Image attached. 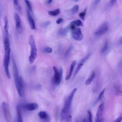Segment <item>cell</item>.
Here are the masks:
<instances>
[{
	"instance_id": "7a4b0ae2",
	"label": "cell",
	"mask_w": 122,
	"mask_h": 122,
	"mask_svg": "<svg viewBox=\"0 0 122 122\" xmlns=\"http://www.w3.org/2000/svg\"><path fill=\"white\" fill-rule=\"evenodd\" d=\"M13 76L15 85L19 95L22 97L24 94V86L22 77L20 76L17 66L14 59H12Z\"/></svg>"
},
{
	"instance_id": "cb8c5ba5",
	"label": "cell",
	"mask_w": 122,
	"mask_h": 122,
	"mask_svg": "<svg viewBox=\"0 0 122 122\" xmlns=\"http://www.w3.org/2000/svg\"><path fill=\"white\" fill-rule=\"evenodd\" d=\"M71 24H73L76 27H79V26H82V23L81 21L80 20H75L73 21H72L71 23Z\"/></svg>"
},
{
	"instance_id": "1f68e13d",
	"label": "cell",
	"mask_w": 122,
	"mask_h": 122,
	"mask_svg": "<svg viewBox=\"0 0 122 122\" xmlns=\"http://www.w3.org/2000/svg\"><path fill=\"white\" fill-rule=\"evenodd\" d=\"M122 120V117L121 116H120L118 118H117L115 120H114L112 122H121Z\"/></svg>"
},
{
	"instance_id": "f35d334b",
	"label": "cell",
	"mask_w": 122,
	"mask_h": 122,
	"mask_svg": "<svg viewBox=\"0 0 122 122\" xmlns=\"http://www.w3.org/2000/svg\"></svg>"
},
{
	"instance_id": "603a6c76",
	"label": "cell",
	"mask_w": 122,
	"mask_h": 122,
	"mask_svg": "<svg viewBox=\"0 0 122 122\" xmlns=\"http://www.w3.org/2000/svg\"><path fill=\"white\" fill-rule=\"evenodd\" d=\"M24 1H25V3L26 5V6H27V10H28L31 13L33 14L32 6H31V3H30V1L29 0H24Z\"/></svg>"
},
{
	"instance_id": "8fae6325",
	"label": "cell",
	"mask_w": 122,
	"mask_h": 122,
	"mask_svg": "<svg viewBox=\"0 0 122 122\" xmlns=\"http://www.w3.org/2000/svg\"><path fill=\"white\" fill-rule=\"evenodd\" d=\"M14 21L15 23L16 30L20 34L22 33V31L21 22L20 18L19 15L17 13H14Z\"/></svg>"
},
{
	"instance_id": "ac0fdd59",
	"label": "cell",
	"mask_w": 122,
	"mask_h": 122,
	"mask_svg": "<svg viewBox=\"0 0 122 122\" xmlns=\"http://www.w3.org/2000/svg\"><path fill=\"white\" fill-rule=\"evenodd\" d=\"M95 75V73L94 71H92L90 75V76H89V77L88 78V79L86 80L85 82V84L86 85H90L91 82L92 81L93 79L94 78Z\"/></svg>"
},
{
	"instance_id": "74e56055",
	"label": "cell",
	"mask_w": 122,
	"mask_h": 122,
	"mask_svg": "<svg viewBox=\"0 0 122 122\" xmlns=\"http://www.w3.org/2000/svg\"><path fill=\"white\" fill-rule=\"evenodd\" d=\"M78 0H74L75 1H78Z\"/></svg>"
},
{
	"instance_id": "4fadbf2b",
	"label": "cell",
	"mask_w": 122,
	"mask_h": 122,
	"mask_svg": "<svg viewBox=\"0 0 122 122\" xmlns=\"http://www.w3.org/2000/svg\"><path fill=\"white\" fill-rule=\"evenodd\" d=\"M39 107L38 104L36 102H31L25 104L23 105V108L29 111H33L36 110Z\"/></svg>"
},
{
	"instance_id": "52a82bcc",
	"label": "cell",
	"mask_w": 122,
	"mask_h": 122,
	"mask_svg": "<svg viewBox=\"0 0 122 122\" xmlns=\"http://www.w3.org/2000/svg\"><path fill=\"white\" fill-rule=\"evenodd\" d=\"M2 109L3 112L4 116L5 117V119L6 120L7 122H10V107L9 104L3 102L2 103Z\"/></svg>"
},
{
	"instance_id": "30bf717a",
	"label": "cell",
	"mask_w": 122,
	"mask_h": 122,
	"mask_svg": "<svg viewBox=\"0 0 122 122\" xmlns=\"http://www.w3.org/2000/svg\"><path fill=\"white\" fill-rule=\"evenodd\" d=\"M71 36L76 41H81L83 38V34L81 28L76 27L74 29L71 30Z\"/></svg>"
},
{
	"instance_id": "f546056e",
	"label": "cell",
	"mask_w": 122,
	"mask_h": 122,
	"mask_svg": "<svg viewBox=\"0 0 122 122\" xmlns=\"http://www.w3.org/2000/svg\"><path fill=\"white\" fill-rule=\"evenodd\" d=\"M50 24H51V21H47L42 22L41 24V27H43V28H46L48 26H49Z\"/></svg>"
},
{
	"instance_id": "d590c367",
	"label": "cell",
	"mask_w": 122,
	"mask_h": 122,
	"mask_svg": "<svg viewBox=\"0 0 122 122\" xmlns=\"http://www.w3.org/2000/svg\"><path fill=\"white\" fill-rule=\"evenodd\" d=\"M52 0H47V3L48 4H50L52 3Z\"/></svg>"
},
{
	"instance_id": "484cf974",
	"label": "cell",
	"mask_w": 122,
	"mask_h": 122,
	"mask_svg": "<svg viewBox=\"0 0 122 122\" xmlns=\"http://www.w3.org/2000/svg\"><path fill=\"white\" fill-rule=\"evenodd\" d=\"M105 89H103L100 93L99 94V95L98 96V97L96 100V103H97V102H98L99 101H100L101 100H102V99L103 98V96H104V92H105Z\"/></svg>"
},
{
	"instance_id": "836d02e7",
	"label": "cell",
	"mask_w": 122,
	"mask_h": 122,
	"mask_svg": "<svg viewBox=\"0 0 122 122\" xmlns=\"http://www.w3.org/2000/svg\"><path fill=\"white\" fill-rule=\"evenodd\" d=\"M72 117L71 115H68L66 119V122H71Z\"/></svg>"
},
{
	"instance_id": "5bb4252c",
	"label": "cell",
	"mask_w": 122,
	"mask_h": 122,
	"mask_svg": "<svg viewBox=\"0 0 122 122\" xmlns=\"http://www.w3.org/2000/svg\"><path fill=\"white\" fill-rule=\"evenodd\" d=\"M76 64V61H73L71 64L70 65V70L69 71L68 73L67 74V75L66 76V78L65 80H68L71 76L72 73V71H73V69L74 68V67L75 66Z\"/></svg>"
},
{
	"instance_id": "ba28073f",
	"label": "cell",
	"mask_w": 122,
	"mask_h": 122,
	"mask_svg": "<svg viewBox=\"0 0 122 122\" xmlns=\"http://www.w3.org/2000/svg\"><path fill=\"white\" fill-rule=\"evenodd\" d=\"M104 104L103 102H102L99 105L98 108L96 115L95 122H102V115L104 112Z\"/></svg>"
},
{
	"instance_id": "4dcf8cb0",
	"label": "cell",
	"mask_w": 122,
	"mask_h": 122,
	"mask_svg": "<svg viewBox=\"0 0 122 122\" xmlns=\"http://www.w3.org/2000/svg\"><path fill=\"white\" fill-rule=\"evenodd\" d=\"M116 1H117V0H110L109 2V6L111 7L113 5H114V4L116 2Z\"/></svg>"
},
{
	"instance_id": "6da1fadb",
	"label": "cell",
	"mask_w": 122,
	"mask_h": 122,
	"mask_svg": "<svg viewBox=\"0 0 122 122\" xmlns=\"http://www.w3.org/2000/svg\"><path fill=\"white\" fill-rule=\"evenodd\" d=\"M3 44L4 48V56L3 59V65L5 72L8 79L10 78L9 71V63L10 57V46L9 40V33L8 29H3Z\"/></svg>"
},
{
	"instance_id": "ffe728a7",
	"label": "cell",
	"mask_w": 122,
	"mask_h": 122,
	"mask_svg": "<svg viewBox=\"0 0 122 122\" xmlns=\"http://www.w3.org/2000/svg\"><path fill=\"white\" fill-rule=\"evenodd\" d=\"M79 7L78 5H74L69 11L70 14L71 15H73L75 14L76 13L78 12L79 10Z\"/></svg>"
},
{
	"instance_id": "9c48e42d",
	"label": "cell",
	"mask_w": 122,
	"mask_h": 122,
	"mask_svg": "<svg viewBox=\"0 0 122 122\" xmlns=\"http://www.w3.org/2000/svg\"><path fill=\"white\" fill-rule=\"evenodd\" d=\"M91 55L90 53L88 54L87 55H86L85 56H84L83 58H82L79 62L76 68L75 69V71H74V73L73 75V78H75V77L77 75V74L79 73V72L81 70V68L82 67L83 64L85 63V62L89 58L90 56Z\"/></svg>"
},
{
	"instance_id": "7c38bea8",
	"label": "cell",
	"mask_w": 122,
	"mask_h": 122,
	"mask_svg": "<svg viewBox=\"0 0 122 122\" xmlns=\"http://www.w3.org/2000/svg\"><path fill=\"white\" fill-rule=\"evenodd\" d=\"M27 15L28 18V20L30 26V28L32 30H36V24L33 18V14L31 13L29 11L27 10Z\"/></svg>"
},
{
	"instance_id": "f1b7e54d",
	"label": "cell",
	"mask_w": 122,
	"mask_h": 122,
	"mask_svg": "<svg viewBox=\"0 0 122 122\" xmlns=\"http://www.w3.org/2000/svg\"><path fill=\"white\" fill-rule=\"evenodd\" d=\"M43 51L47 53H51L52 52V49L50 47H46L44 49Z\"/></svg>"
},
{
	"instance_id": "d6a6232c",
	"label": "cell",
	"mask_w": 122,
	"mask_h": 122,
	"mask_svg": "<svg viewBox=\"0 0 122 122\" xmlns=\"http://www.w3.org/2000/svg\"><path fill=\"white\" fill-rule=\"evenodd\" d=\"M63 21V19L62 18H59V19L56 20V23H57V24H60Z\"/></svg>"
},
{
	"instance_id": "d4e9b609",
	"label": "cell",
	"mask_w": 122,
	"mask_h": 122,
	"mask_svg": "<svg viewBox=\"0 0 122 122\" xmlns=\"http://www.w3.org/2000/svg\"><path fill=\"white\" fill-rule=\"evenodd\" d=\"M73 46L72 45H70L66 50L65 53H64V56L65 57H67L69 55V54L71 53V51L73 50Z\"/></svg>"
},
{
	"instance_id": "e575fe53",
	"label": "cell",
	"mask_w": 122,
	"mask_h": 122,
	"mask_svg": "<svg viewBox=\"0 0 122 122\" xmlns=\"http://www.w3.org/2000/svg\"><path fill=\"white\" fill-rule=\"evenodd\" d=\"M101 0H95L94 2V6H96L100 2Z\"/></svg>"
},
{
	"instance_id": "8d00e7d4",
	"label": "cell",
	"mask_w": 122,
	"mask_h": 122,
	"mask_svg": "<svg viewBox=\"0 0 122 122\" xmlns=\"http://www.w3.org/2000/svg\"><path fill=\"white\" fill-rule=\"evenodd\" d=\"M82 122H86V118H84V119L82 120Z\"/></svg>"
},
{
	"instance_id": "5b68a950",
	"label": "cell",
	"mask_w": 122,
	"mask_h": 122,
	"mask_svg": "<svg viewBox=\"0 0 122 122\" xmlns=\"http://www.w3.org/2000/svg\"><path fill=\"white\" fill-rule=\"evenodd\" d=\"M54 71V77L53 78V82L56 85H59L61 81L62 76V69L61 67L60 70L59 71L55 66L53 67Z\"/></svg>"
},
{
	"instance_id": "d6986e66",
	"label": "cell",
	"mask_w": 122,
	"mask_h": 122,
	"mask_svg": "<svg viewBox=\"0 0 122 122\" xmlns=\"http://www.w3.org/2000/svg\"><path fill=\"white\" fill-rule=\"evenodd\" d=\"M39 117L42 120H46L49 118V115L45 111H41L38 113Z\"/></svg>"
},
{
	"instance_id": "4316f807",
	"label": "cell",
	"mask_w": 122,
	"mask_h": 122,
	"mask_svg": "<svg viewBox=\"0 0 122 122\" xmlns=\"http://www.w3.org/2000/svg\"><path fill=\"white\" fill-rule=\"evenodd\" d=\"M86 11H87V8H85L84 9V10L81 12H80L79 14V17L82 20H84L85 19V17L86 14Z\"/></svg>"
},
{
	"instance_id": "277c9868",
	"label": "cell",
	"mask_w": 122,
	"mask_h": 122,
	"mask_svg": "<svg viewBox=\"0 0 122 122\" xmlns=\"http://www.w3.org/2000/svg\"><path fill=\"white\" fill-rule=\"evenodd\" d=\"M29 43L30 47V54L29 56V61L30 64H32L35 61L37 55V49L33 35H30L29 39Z\"/></svg>"
},
{
	"instance_id": "ab89813d",
	"label": "cell",
	"mask_w": 122,
	"mask_h": 122,
	"mask_svg": "<svg viewBox=\"0 0 122 122\" xmlns=\"http://www.w3.org/2000/svg\"><path fill=\"white\" fill-rule=\"evenodd\" d=\"M78 122V121H77V122Z\"/></svg>"
},
{
	"instance_id": "7402d4cb",
	"label": "cell",
	"mask_w": 122,
	"mask_h": 122,
	"mask_svg": "<svg viewBox=\"0 0 122 122\" xmlns=\"http://www.w3.org/2000/svg\"><path fill=\"white\" fill-rule=\"evenodd\" d=\"M108 48V42L107 41H105L102 46V47L101 48V53H104V52H105L107 50Z\"/></svg>"
},
{
	"instance_id": "9a60e30c",
	"label": "cell",
	"mask_w": 122,
	"mask_h": 122,
	"mask_svg": "<svg viewBox=\"0 0 122 122\" xmlns=\"http://www.w3.org/2000/svg\"><path fill=\"white\" fill-rule=\"evenodd\" d=\"M13 5L15 9L18 12H19V13L22 14V7L20 4L19 0H13Z\"/></svg>"
},
{
	"instance_id": "3957f363",
	"label": "cell",
	"mask_w": 122,
	"mask_h": 122,
	"mask_svg": "<svg viewBox=\"0 0 122 122\" xmlns=\"http://www.w3.org/2000/svg\"><path fill=\"white\" fill-rule=\"evenodd\" d=\"M77 91V88H74L72 91L71 92L66 100H65L64 106L61 111V115H60V118H61V122H63L65 121L67 117L68 116L69 113L70 112L71 107V103L72 102L74 97V96L76 92Z\"/></svg>"
},
{
	"instance_id": "e0dca14e",
	"label": "cell",
	"mask_w": 122,
	"mask_h": 122,
	"mask_svg": "<svg viewBox=\"0 0 122 122\" xmlns=\"http://www.w3.org/2000/svg\"><path fill=\"white\" fill-rule=\"evenodd\" d=\"M16 112H17V122H23V119L21 113L19 105L17 106L16 107Z\"/></svg>"
},
{
	"instance_id": "2e32d148",
	"label": "cell",
	"mask_w": 122,
	"mask_h": 122,
	"mask_svg": "<svg viewBox=\"0 0 122 122\" xmlns=\"http://www.w3.org/2000/svg\"><path fill=\"white\" fill-rule=\"evenodd\" d=\"M69 30V27H67L66 28H62L58 30L57 32V35L60 36H64L67 35Z\"/></svg>"
},
{
	"instance_id": "83f0119b",
	"label": "cell",
	"mask_w": 122,
	"mask_h": 122,
	"mask_svg": "<svg viewBox=\"0 0 122 122\" xmlns=\"http://www.w3.org/2000/svg\"><path fill=\"white\" fill-rule=\"evenodd\" d=\"M86 122H92V112L89 111H87V118Z\"/></svg>"
},
{
	"instance_id": "44dd1931",
	"label": "cell",
	"mask_w": 122,
	"mask_h": 122,
	"mask_svg": "<svg viewBox=\"0 0 122 122\" xmlns=\"http://www.w3.org/2000/svg\"><path fill=\"white\" fill-rule=\"evenodd\" d=\"M60 13V10L59 9H57L53 10H49L48 13L49 15L51 16H56L58 15Z\"/></svg>"
},
{
	"instance_id": "8992f818",
	"label": "cell",
	"mask_w": 122,
	"mask_h": 122,
	"mask_svg": "<svg viewBox=\"0 0 122 122\" xmlns=\"http://www.w3.org/2000/svg\"><path fill=\"white\" fill-rule=\"evenodd\" d=\"M109 25L107 22L102 23L95 30L94 32V35L96 36L99 37L104 35L109 30Z\"/></svg>"
}]
</instances>
